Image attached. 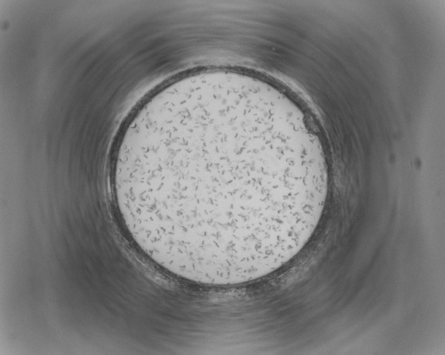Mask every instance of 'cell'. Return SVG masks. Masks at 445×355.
I'll list each match as a JSON object with an SVG mask.
<instances>
[{"instance_id": "1", "label": "cell", "mask_w": 445, "mask_h": 355, "mask_svg": "<svg viewBox=\"0 0 445 355\" xmlns=\"http://www.w3.org/2000/svg\"><path fill=\"white\" fill-rule=\"evenodd\" d=\"M304 173L287 144L265 130L211 117L149 144L140 179L153 223L189 245L226 251L303 216Z\"/></svg>"}]
</instances>
